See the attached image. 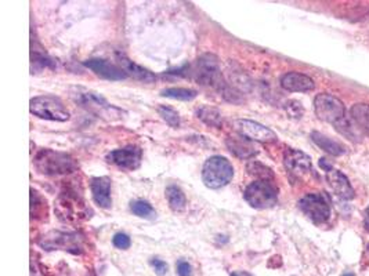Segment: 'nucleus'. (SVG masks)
<instances>
[{
    "label": "nucleus",
    "mask_w": 369,
    "mask_h": 276,
    "mask_svg": "<svg viewBox=\"0 0 369 276\" xmlns=\"http://www.w3.org/2000/svg\"><path fill=\"white\" fill-rule=\"evenodd\" d=\"M197 117H198V119H201L205 125H208L211 128L220 129L223 126V115L215 107H211V105L199 107L197 111Z\"/></svg>",
    "instance_id": "20"
},
{
    "label": "nucleus",
    "mask_w": 369,
    "mask_h": 276,
    "mask_svg": "<svg viewBox=\"0 0 369 276\" xmlns=\"http://www.w3.org/2000/svg\"><path fill=\"white\" fill-rule=\"evenodd\" d=\"M151 266L154 267L156 275H166V273H167V264H166L165 261L158 260V259H152V260H151Z\"/></svg>",
    "instance_id": "30"
},
{
    "label": "nucleus",
    "mask_w": 369,
    "mask_h": 276,
    "mask_svg": "<svg viewBox=\"0 0 369 276\" xmlns=\"http://www.w3.org/2000/svg\"><path fill=\"white\" fill-rule=\"evenodd\" d=\"M314 110L321 121L335 126L346 121V108L343 103L332 94H318L314 100Z\"/></svg>",
    "instance_id": "8"
},
{
    "label": "nucleus",
    "mask_w": 369,
    "mask_h": 276,
    "mask_svg": "<svg viewBox=\"0 0 369 276\" xmlns=\"http://www.w3.org/2000/svg\"><path fill=\"white\" fill-rule=\"evenodd\" d=\"M311 139L314 141V144L317 146H320L322 150H325L334 156H339V155H343L346 152V149L339 142H336V141H334V139H331V138L327 137L318 132L311 133Z\"/></svg>",
    "instance_id": "21"
},
{
    "label": "nucleus",
    "mask_w": 369,
    "mask_h": 276,
    "mask_svg": "<svg viewBox=\"0 0 369 276\" xmlns=\"http://www.w3.org/2000/svg\"><path fill=\"white\" fill-rule=\"evenodd\" d=\"M192 74L195 80L202 86L213 89H222L223 86L222 68L219 60L213 54H202L198 57Z\"/></svg>",
    "instance_id": "6"
},
{
    "label": "nucleus",
    "mask_w": 369,
    "mask_h": 276,
    "mask_svg": "<svg viewBox=\"0 0 369 276\" xmlns=\"http://www.w3.org/2000/svg\"><path fill=\"white\" fill-rule=\"evenodd\" d=\"M368 252H369V245H368Z\"/></svg>",
    "instance_id": "36"
},
{
    "label": "nucleus",
    "mask_w": 369,
    "mask_h": 276,
    "mask_svg": "<svg viewBox=\"0 0 369 276\" xmlns=\"http://www.w3.org/2000/svg\"><path fill=\"white\" fill-rule=\"evenodd\" d=\"M33 164L40 174L51 177L71 174L78 167L75 159L71 155L54 149L39 150L33 159Z\"/></svg>",
    "instance_id": "1"
},
{
    "label": "nucleus",
    "mask_w": 369,
    "mask_h": 276,
    "mask_svg": "<svg viewBox=\"0 0 369 276\" xmlns=\"http://www.w3.org/2000/svg\"><path fill=\"white\" fill-rule=\"evenodd\" d=\"M285 110H286L288 115L290 118H295V119H300L302 115H303V112H304L302 104L297 103V101H289V103H286Z\"/></svg>",
    "instance_id": "28"
},
{
    "label": "nucleus",
    "mask_w": 369,
    "mask_h": 276,
    "mask_svg": "<svg viewBox=\"0 0 369 276\" xmlns=\"http://www.w3.org/2000/svg\"><path fill=\"white\" fill-rule=\"evenodd\" d=\"M343 276H354V275H353V274H346V275H343Z\"/></svg>",
    "instance_id": "35"
},
{
    "label": "nucleus",
    "mask_w": 369,
    "mask_h": 276,
    "mask_svg": "<svg viewBox=\"0 0 369 276\" xmlns=\"http://www.w3.org/2000/svg\"><path fill=\"white\" fill-rule=\"evenodd\" d=\"M231 276H254L245 271H236V273H231Z\"/></svg>",
    "instance_id": "34"
},
{
    "label": "nucleus",
    "mask_w": 369,
    "mask_h": 276,
    "mask_svg": "<svg viewBox=\"0 0 369 276\" xmlns=\"http://www.w3.org/2000/svg\"><path fill=\"white\" fill-rule=\"evenodd\" d=\"M158 114L170 128H179L180 126V115L173 108L166 107V105H161L158 108Z\"/></svg>",
    "instance_id": "27"
},
{
    "label": "nucleus",
    "mask_w": 369,
    "mask_h": 276,
    "mask_svg": "<svg viewBox=\"0 0 369 276\" xmlns=\"http://www.w3.org/2000/svg\"><path fill=\"white\" fill-rule=\"evenodd\" d=\"M165 196H166L167 203H169L172 210H174V212L184 210L187 199H186V195L181 191V188H179L176 185H169L165 191Z\"/></svg>",
    "instance_id": "23"
},
{
    "label": "nucleus",
    "mask_w": 369,
    "mask_h": 276,
    "mask_svg": "<svg viewBox=\"0 0 369 276\" xmlns=\"http://www.w3.org/2000/svg\"><path fill=\"white\" fill-rule=\"evenodd\" d=\"M162 97L172 98V100H179V101H192L197 98L198 93L197 90L192 89H186V87H169L161 92Z\"/></svg>",
    "instance_id": "24"
},
{
    "label": "nucleus",
    "mask_w": 369,
    "mask_h": 276,
    "mask_svg": "<svg viewBox=\"0 0 369 276\" xmlns=\"http://www.w3.org/2000/svg\"><path fill=\"white\" fill-rule=\"evenodd\" d=\"M29 111L33 117L53 122H67L71 117L64 103L58 97L49 94L33 97L29 103Z\"/></svg>",
    "instance_id": "4"
},
{
    "label": "nucleus",
    "mask_w": 369,
    "mask_h": 276,
    "mask_svg": "<svg viewBox=\"0 0 369 276\" xmlns=\"http://www.w3.org/2000/svg\"><path fill=\"white\" fill-rule=\"evenodd\" d=\"M352 119L356 123V126L369 135V105L368 104H356L353 105L350 111Z\"/></svg>",
    "instance_id": "22"
},
{
    "label": "nucleus",
    "mask_w": 369,
    "mask_h": 276,
    "mask_svg": "<svg viewBox=\"0 0 369 276\" xmlns=\"http://www.w3.org/2000/svg\"><path fill=\"white\" fill-rule=\"evenodd\" d=\"M320 166H321L325 171H329V170L332 169V166H331V164L327 162V159H324V157L320 159Z\"/></svg>",
    "instance_id": "32"
},
{
    "label": "nucleus",
    "mask_w": 369,
    "mask_h": 276,
    "mask_svg": "<svg viewBox=\"0 0 369 276\" xmlns=\"http://www.w3.org/2000/svg\"><path fill=\"white\" fill-rule=\"evenodd\" d=\"M234 130L241 136L249 141H257V142H275L278 137L277 135L263 126L259 122L249 121V119H237L233 122Z\"/></svg>",
    "instance_id": "9"
},
{
    "label": "nucleus",
    "mask_w": 369,
    "mask_h": 276,
    "mask_svg": "<svg viewBox=\"0 0 369 276\" xmlns=\"http://www.w3.org/2000/svg\"><path fill=\"white\" fill-rule=\"evenodd\" d=\"M113 243H114V246H115L117 249L127 250V249L130 248V245H131V241H130L129 235H126V234H123V232H118V234H115V236H114V239H113Z\"/></svg>",
    "instance_id": "29"
},
{
    "label": "nucleus",
    "mask_w": 369,
    "mask_h": 276,
    "mask_svg": "<svg viewBox=\"0 0 369 276\" xmlns=\"http://www.w3.org/2000/svg\"><path fill=\"white\" fill-rule=\"evenodd\" d=\"M40 245L47 250H68L71 253H79L82 249L79 236L65 232H51L43 236Z\"/></svg>",
    "instance_id": "12"
},
{
    "label": "nucleus",
    "mask_w": 369,
    "mask_h": 276,
    "mask_svg": "<svg viewBox=\"0 0 369 276\" xmlns=\"http://www.w3.org/2000/svg\"><path fill=\"white\" fill-rule=\"evenodd\" d=\"M226 145L230 149V152L233 155H236L237 157H240V159H250V157L257 155L256 148L249 142V139L241 137V136L238 138H227Z\"/></svg>",
    "instance_id": "19"
},
{
    "label": "nucleus",
    "mask_w": 369,
    "mask_h": 276,
    "mask_svg": "<svg viewBox=\"0 0 369 276\" xmlns=\"http://www.w3.org/2000/svg\"><path fill=\"white\" fill-rule=\"evenodd\" d=\"M284 164L288 173L296 178L304 177L313 171L311 157L304 152L293 148H288L284 153Z\"/></svg>",
    "instance_id": "11"
},
{
    "label": "nucleus",
    "mask_w": 369,
    "mask_h": 276,
    "mask_svg": "<svg viewBox=\"0 0 369 276\" xmlns=\"http://www.w3.org/2000/svg\"><path fill=\"white\" fill-rule=\"evenodd\" d=\"M327 181L336 196L345 200H350L354 198V189L349 181V178L339 170L331 169L327 171Z\"/></svg>",
    "instance_id": "16"
},
{
    "label": "nucleus",
    "mask_w": 369,
    "mask_h": 276,
    "mask_svg": "<svg viewBox=\"0 0 369 276\" xmlns=\"http://www.w3.org/2000/svg\"><path fill=\"white\" fill-rule=\"evenodd\" d=\"M83 205H81L78 196H72L71 193L63 192L57 200V210L58 217L63 221H74L83 216Z\"/></svg>",
    "instance_id": "14"
},
{
    "label": "nucleus",
    "mask_w": 369,
    "mask_h": 276,
    "mask_svg": "<svg viewBox=\"0 0 369 276\" xmlns=\"http://www.w3.org/2000/svg\"><path fill=\"white\" fill-rule=\"evenodd\" d=\"M234 178V166L220 155L211 156L202 167V181L211 189H220Z\"/></svg>",
    "instance_id": "3"
},
{
    "label": "nucleus",
    "mask_w": 369,
    "mask_h": 276,
    "mask_svg": "<svg viewBox=\"0 0 369 276\" xmlns=\"http://www.w3.org/2000/svg\"><path fill=\"white\" fill-rule=\"evenodd\" d=\"M246 170H247V173H249L250 175H254V177H257L259 180H267V181H271L272 177H274L271 169H268L267 166H264V164L260 163V162H254V160L249 162L247 166H246Z\"/></svg>",
    "instance_id": "26"
},
{
    "label": "nucleus",
    "mask_w": 369,
    "mask_h": 276,
    "mask_svg": "<svg viewBox=\"0 0 369 276\" xmlns=\"http://www.w3.org/2000/svg\"><path fill=\"white\" fill-rule=\"evenodd\" d=\"M90 191L97 206L101 209H111V178L108 177H95L90 180Z\"/></svg>",
    "instance_id": "15"
},
{
    "label": "nucleus",
    "mask_w": 369,
    "mask_h": 276,
    "mask_svg": "<svg viewBox=\"0 0 369 276\" xmlns=\"http://www.w3.org/2000/svg\"><path fill=\"white\" fill-rule=\"evenodd\" d=\"M83 65L86 68H89L90 71H93L97 76L107 79V80H124L127 78L126 72L123 71L121 67L101 60V58H92L83 62Z\"/></svg>",
    "instance_id": "13"
},
{
    "label": "nucleus",
    "mask_w": 369,
    "mask_h": 276,
    "mask_svg": "<svg viewBox=\"0 0 369 276\" xmlns=\"http://www.w3.org/2000/svg\"><path fill=\"white\" fill-rule=\"evenodd\" d=\"M71 97L82 108L100 118L117 119L122 115L121 110L111 105L104 97L92 90H86L83 87H74L71 92Z\"/></svg>",
    "instance_id": "2"
},
{
    "label": "nucleus",
    "mask_w": 369,
    "mask_h": 276,
    "mask_svg": "<svg viewBox=\"0 0 369 276\" xmlns=\"http://www.w3.org/2000/svg\"><path fill=\"white\" fill-rule=\"evenodd\" d=\"M244 198L247 205L253 209H271L278 202V189L271 181L257 180L246 187Z\"/></svg>",
    "instance_id": "5"
},
{
    "label": "nucleus",
    "mask_w": 369,
    "mask_h": 276,
    "mask_svg": "<svg viewBox=\"0 0 369 276\" xmlns=\"http://www.w3.org/2000/svg\"><path fill=\"white\" fill-rule=\"evenodd\" d=\"M142 159V150L141 148L136 145H127L124 148H120L115 150H111L107 155V160L111 164H115L117 167L122 170H136L140 167Z\"/></svg>",
    "instance_id": "10"
},
{
    "label": "nucleus",
    "mask_w": 369,
    "mask_h": 276,
    "mask_svg": "<svg viewBox=\"0 0 369 276\" xmlns=\"http://www.w3.org/2000/svg\"><path fill=\"white\" fill-rule=\"evenodd\" d=\"M299 209L314 224H324L331 217V202L325 193H309L299 200Z\"/></svg>",
    "instance_id": "7"
},
{
    "label": "nucleus",
    "mask_w": 369,
    "mask_h": 276,
    "mask_svg": "<svg viewBox=\"0 0 369 276\" xmlns=\"http://www.w3.org/2000/svg\"><path fill=\"white\" fill-rule=\"evenodd\" d=\"M130 210L134 216L145 220H154L156 217L155 209L147 200H133L130 203Z\"/></svg>",
    "instance_id": "25"
},
{
    "label": "nucleus",
    "mask_w": 369,
    "mask_h": 276,
    "mask_svg": "<svg viewBox=\"0 0 369 276\" xmlns=\"http://www.w3.org/2000/svg\"><path fill=\"white\" fill-rule=\"evenodd\" d=\"M177 274L179 276H192V267L187 261L180 260L177 263Z\"/></svg>",
    "instance_id": "31"
},
{
    "label": "nucleus",
    "mask_w": 369,
    "mask_h": 276,
    "mask_svg": "<svg viewBox=\"0 0 369 276\" xmlns=\"http://www.w3.org/2000/svg\"><path fill=\"white\" fill-rule=\"evenodd\" d=\"M281 86L286 92L306 93V92H311L315 85H314V80L304 74L288 72L281 78Z\"/></svg>",
    "instance_id": "17"
},
{
    "label": "nucleus",
    "mask_w": 369,
    "mask_h": 276,
    "mask_svg": "<svg viewBox=\"0 0 369 276\" xmlns=\"http://www.w3.org/2000/svg\"><path fill=\"white\" fill-rule=\"evenodd\" d=\"M118 61L121 64V68L126 72L127 76H131L133 79L142 82V83H154L156 80V76L147 68L133 62L123 54H118Z\"/></svg>",
    "instance_id": "18"
},
{
    "label": "nucleus",
    "mask_w": 369,
    "mask_h": 276,
    "mask_svg": "<svg viewBox=\"0 0 369 276\" xmlns=\"http://www.w3.org/2000/svg\"><path fill=\"white\" fill-rule=\"evenodd\" d=\"M364 224H366V228H367V231L369 232V206L368 209L366 210V218H364Z\"/></svg>",
    "instance_id": "33"
}]
</instances>
